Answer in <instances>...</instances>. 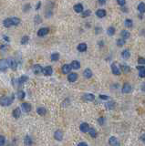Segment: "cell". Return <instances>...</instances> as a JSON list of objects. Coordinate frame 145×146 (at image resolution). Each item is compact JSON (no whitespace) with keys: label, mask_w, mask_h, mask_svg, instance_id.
Masks as SVG:
<instances>
[{"label":"cell","mask_w":145,"mask_h":146,"mask_svg":"<svg viewBox=\"0 0 145 146\" xmlns=\"http://www.w3.org/2000/svg\"><path fill=\"white\" fill-rule=\"evenodd\" d=\"M141 140L142 141H143V142H145V133L143 134V135H142V136L141 137Z\"/></svg>","instance_id":"681fc988"},{"label":"cell","mask_w":145,"mask_h":146,"mask_svg":"<svg viewBox=\"0 0 145 146\" xmlns=\"http://www.w3.org/2000/svg\"><path fill=\"white\" fill-rule=\"evenodd\" d=\"M121 69L124 72H129L130 71V67L128 65H121Z\"/></svg>","instance_id":"f35d334b"},{"label":"cell","mask_w":145,"mask_h":146,"mask_svg":"<svg viewBox=\"0 0 145 146\" xmlns=\"http://www.w3.org/2000/svg\"><path fill=\"white\" fill-rule=\"evenodd\" d=\"M22 109L25 112H29L32 109L31 104H30L29 102H23L22 103Z\"/></svg>","instance_id":"9c48e42d"},{"label":"cell","mask_w":145,"mask_h":146,"mask_svg":"<svg viewBox=\"0 0 145 146\" xmlns=\"http://www.w3.org/2000/svg\"><path fill=\"white\" fill-rule=\"evenodd\" d=\"M25 96H26V93L22 91H19L18 93V98L19 100H23L24 98H25Z\"/></svg>","instance_id":"e575fe53"},{"label":"cell","mask_w":145,"mask_h":146,"mask_svg":"<svg viewBox=\"0 0 145 146\" xmlns=\"http://www.w3.org/2000/svg\"><path fill=\"white\" fill-rule=\"evenodd\" d=\"M132 88L129 83H124L122 86V92L123 93H130L132 92Z\"/></svg>","instance_id":"ba28073f"},{"label":"cell","mask_w":145,"mask_h":146,"mask_svg":"<svg viewBox=\"0 0 145 146\" xmlns=\"http://www.w3.org/2000/svg\"><path fill=\"white\" fill-rule=\"evenodd\" d=\"M137 68H138V70H139V76L141 78H145V67L138 66Z\"/></svg>","instance_id":"d6986e66"},{"label":"cell","mask_w":145,"mask_h":146,"mask_svg":"<svg viewBox=\"0 0 145 146\" xmlns=\"http://www.w3.org/2000/svg\"><path fill=\"white\" fill-rule=\"evenodd\" d=\"M117 3L120 6H124V5L126 4V0H117Z\"/></svg>","instance_id":"b9f144b4"},{"label":"cell","mask_w":145,"mask_h":146,"mask_svg":"<svg viewBox=\"0 0 145 146\" xmlns=\"http://www.w3.org/2000/svg\"><path fill=\"white\" fill-rule=\"evenodd\" d=\"M71 65H68V64H65L62 66V72L64 74H68V73L70 72V70H71Z\"/></svg>","instance_id":"7c38bea8"},{"label":"cell","mask_w":145,"mask_h":146,"mask_svg":"<svg viewBox=\"0 0 145 146\" xmlns=\"http://www.w3.org/2000/svg\"><path fill=\"white\" fill-rule=\"evenodd\" d=\"M6 143V138L3 135H0V146L4 145Z\"/></svg>","instance_id":"60d3db41"},{"label":"cell","mask_w":145,"mask_h":146,"mask_svg":"<svg viewBox=\"0 0 145 146\" xmlns=\"http://www.w3.org/2000/svg\"><path fill=\"white\" fill-rule=\"evenodd\" d=\"M91 14V10H86L85 12L82 13V18H87V17H90Z\"/></svg>","instance_id":"ab89813d"},{"label":"cell","mask_w":145,"mask_h":146,"mask_svg":"<svg viewBox=\"0 0 145 146\" xmlns=\"http://www.w3.org/2000/svg\"><path fill=\"white\" fill-rule=\"evenodd\" d=\"M138 63L145 64V59H143V58H139V59H138Z\"/></svg>","instance_id":"7bdbcfd3"},{"label":"cell","mask_w":145,"mask_h":146,"mask_svg":"<svg viewBox=\"0 0 145 146\" xmlns=\"http://www.w3.org/2000/svg\"><path fill=\"white\" fill-rule=\"evenodd\" d=\"M7 68H8L7 60L5 59H0V71H5V70H6Z\"/></svg>","instance_id":"277c9868"},{"label":"cell","mask_w":145,"mask_h":146,"mask_svg":"<svg viewBox=\"0 0 145 146\" xmlns=\"http://www.w3.org/2000/svg\"><path fill=\"white\" fill-rule=\"evenodd\" d=\"M89 133H90V135H91L92 138H96L97 137V132H96V130L94 128H91V129H89Z\"/></svg>","instance_id":"83f0119b"},{"label":"cell","mask_w":145,"mask_h":146,"mask_svg":"<svg viewBox=\"0 0 145 146\" xmlns=\"http://www.w3.org/2000/svg\"><path fill=\"white\" fill-rule=\"evenodd\" d=\"M111 70H112V73L114 75H116V76L121 75V69H120V67L117 63L111 64Z\"/></svg>","instance_id":"7a4b0ae2"},{"label":"cell","mask_w":145,"mask_h":146,"mask_svg":"<svg viewBox=\"0 0 145 146\" xmlns=\"http://www.w3.org/2000/svg\"><path fill=\"white\" fill-rule=\"evenodd\" d=\"M6 60H7V64H8L9 68H12L13 70H16V69H17V67H18V64L16 62V60L13 59H11V58L7 59Z\"/></svg>","instance_id":"3957f363"},{"label":"cell","mask_w":145,"mask_h":146,"mask_svg":"<svg viewBox=\"0 0 145 146\" xmlns=\"http://www.w3.org/2000/svg\"><path fill=\"white\" fill-rule=\"evenodd\" d=\"M13 117L16 119H18L20 117V115H21V110L19 109V108H16V109L13 110Z\"/></svg>","instance_id":"44dd1931"},{"label":"cell","mask_w":145,"mask_h":146,"mask_svg":"<svg viewBox=\"0 0 145 146\" xmlns=\"http://www.w3.org/2000/svg\"><path fill=\"white\" fill-rule=\"evenodd\" d=\"M107 34L109 36H113L115 34V28L113 27H109L108 29H107Z\"/></svg>","instance_id":"4dcf8cb0"},{"label":"cell","mask_w":145,"mask_h":146,"mask_svg":"<svg viewBox=\"0 0 145 146\" xmlns=\"http://www.w3.org/2000/svg\"><path fill=\"white\" fill-rule=\"evenodd\" d=\"M3 25H4V27H12L13 25H12V21H11V18H6V19H5L4 21H3Z\"/></svg>","instance_id":"603a6c76"},{"label":"cell","mask_w":145,"mask_h":146,"mask_svg":"<svg viewBox=\"0 0 145 146\" xmlns=\"http://www.w3.org/2000/svg\"><path fill=\"white\" fill-rule=\"evenodd\" d=\"M100 98L101 99V100H108V99H109V97H108V96H107V95H103V94H100Z\"/></svg>","instance_id":"f6af8a7d"},{"label":"cell","mask_w":145,"mask_h":146,"mask_svg":"<svg viewBox=\"0 0 145 146\" xmlns=\"http://www.w3.org/2000/svg\"><path fill=\"white\" fill-rule=\"evenodd\" d=\"M83 99L87 101H92V100H95V96L91 94V93H86V94L83 95Z\"/></svg>","instance_id":"8fae6325"},{"label":"cell","mask_w":145,"mask_h":146,"mask_svg":"<svg viewBox=\"0 0 145 146\" xmlns=\"http://www.w3.org/2000/svg\"><path fill=\"white\" fill-rule=\"evenodd\" d=\"M54 137L57 141H62V139H63V132H61L60 130H58V131L55 132Z\"/></svg>","instance_id":"52a82bcc"},{"label":"cell","mask_w":145,"mask_h":146,"mask_svg":"<svg viewBox=\"0 0 145 146\" xmlns=\"http://www.w3.org/2000/svg\"><path fill=\"white\" fill-rule=\"evenodd\" d=\"M32 143H33V141H32L31 137L30 136L25 137V140H24V144L25 145H31Z\"/></svg>","instance_id":"cb8c5ba5"},{"label":"cell","mask_w":145,"mask_h":146,"mask_svg":"<svg viewBox=\"0 0 145 146\" xmlns=\"http://www.w3.org/2000/svg\"><path fill=\"white\" fill-rule=\"evenodd\" d=\"M121 56H122V58H124V59H129L130 56H131V53H130L129 49L123 50L122 52H121Z\"/></svg>","instance_id":"4316f807"},{"label":"cell","mask_w":145,"mask_h":146,"mask_svg":"<svg viewBox=\"0 0 145 146\" xmlns=\"http://www.w3.org/2000/svg\"><path fill=\"white\" fill-rule=\"evenodd\" d=\"M87 44L86 43H80V44H79L78 46V50L79 51H80V52H84V51H86L87 50Z\"/></svg>","instance_id":"7402d4cb"},{"label":"cell","mask_w":145,"mask_h":146,"mask_svg":"<svg viewBox=\"0 0 145 146\" xmlns=\"http://www.w3.org/2000/svg\"><path fill=\"white\" fill-rule=\"evenodd\" d=\"M50 59H51V60L52 61H58L59 59V53H53V54L51 55V57H50Z\"/></svg>","instance_id":"f546056e"},{"label":"cell","mask_w":145,"mask_h":146,"mask_svg":"<svg viewBox=\"0 0 145 146\" xmlns=\"http://www.w3.org/2000/svg\"><path fill=\"white\" fill-rule=\"evenodd\" d=\"M141 90H142V91H145V83L141 85Z\"/></svg>","instance_id":"f907efd6"},{"label":"cell","mask_w":145,"mask_h":146,"mask_svg":"<svg viewBox=\"0 0 145 146\" xmlns=\"http://www.w3.org/2000/svg\"><path fill=\"white\" fill-rule=\"evenodd\" d=\"M49 32V29L48 27H42L37 31V36H44L46 35H48Z\"/></svg>","instance_id":"8992f818"},{"label":"cell","mask_w":145,"mask_h":146,"mask_svg":"<svg viewBox=\"0 0 145 146\" xmlns=\"http://www.w3.org/2000/svg\"><path fill=\"white\" fill-rule=\"evenodd\" d=\"M77 79H78V74H77V73L72 72V73H70V74H68V80H69L70 82L76 81V80H77Z\"/></svg>","instance_id":"5bb4252c"},{"label":"cell","mask_w":145,"mask_h":146,"mask_svg":"<svg viewBox=\"0 0 145 146\" xmlns=\"http://www.w3.org/2000/svg\"><path fill=\"white\" fill-rule=\"evenodd\" d=\"M99 122H100V125H103L105 122V119L103 118V117H100V118L99 119Z\"/></svg>","instance_id":"ee69618b"},{"label":"cell","mask_w":145,"mask_h":146,"mask_svg":"<svg viewBox=\"0 0 145 146\" xmlns=\"http://www.w3.org/2000/svg\"><path fill=\"white\" fill-rule=\"evenodd\" d=\"M121 36L122 38L126 39V38H129V37L131 36V34H130V32H128L127 30H122V31L121 32Z\"/></svg>","instance_id":"d4e9b609"},{"label":"cell","mask_w":145,"mask_h":146,"mask_svg":"<svg viewBox=\"0 0 145 146\" xmlns=\"http://www.w3.org/2000/svg\"><path fill=\"white\" fill-rule=\"evenodd\" d=\"M71 68H74V69H79V68H80V63L77 61V60H74L71 62Z\"/></svg>","instance_id":"484cf974"},{"label":"cell","mask_w":145,"mask_h":146,"mask_svg":"<svg viewBox=\"0 0 145 146\" xmlns=\"http://www.w3.org/2000/svg\"><path fill=\"white\" fill-rule=\"evenodd\" d=\"M14 94L11 95V97H6V96H3L0 98V104L2 106H9V105L12 103V101L14 100Z\"/></svg>","instance_id":"6da1fadb"},{"label":"cell","mask_w":145,"mask_h":146,"mask_svg":"<svg viewBox=\"0 0 145 146\" xmlns=\"http://www.w3.org/2000/svg\"><path fill=\"white\" fill-rule=\"evenodd\" d=\"M125 26H126L127 27H129V28L132 27L133 24H132V19H126V20H125Z\"/></svg>","instance_id":"836d02e7"},{"label":"cell","mask_w":145,"mask_h":146,"mask_svg":"<svg viewBox=\"0 0 145 146\" xmlns=\"http://www.w3.org/2000/svg\"><path fill=\"white\" fill-rule=\"evenodd\" d=\"M11 21H12V25L13 26H18L20 24V19L18 18H11Z\"/></svg>","instance_id":"1f68e13d"},{"label":"cell","mask_w":145,"mask_h":146,"mask_svg":"<svg viewBox=\"0 0 145 146\" xmlns=\"http://www.w3.org/2000/svg\"><path fill=\"white\" fill-rule=\"evenodd\" d=\"M114 106H115V102L114 101H109V102L106 103V107H107V109L109 110H112L114 108Z\"/></svg>","instance_id":"d6a6232c"},{"label":"cell","mask_w":145,"mask_h":146,"mask_svg":"<svg viewBox=\"0 0 145 146\" xmlns=\"http://www.w3.org/2000/svg\"><path fill=\"white\" fill-rule=\"evenodd\" d=\"M27 79H28L27 76H21L19 78V79H18V82L19 83H25L26 81H27Z\"/></svg>","instance_id":"d590c367"},{"label":"cell","mask_w":145,"mask_h":146,"mask_svg":"<svg viewBox=\"0 0 145 146\" xmlns=\"http://www.w3.org/2000/svg\"><path fill=\"white\" fill-rule=\"evenodd\" d=\"M79 129H80V131H81L82 132H88V131H89L90 127H89V124H88L87 122H83V123H81V124H80Z\"/></svg>","instance_id":"9a60e30c"},{"label":"cell","mask_w":145,"mask_h":146,"mask_svg":"<svg viewBox=\"0 0 145 146\" xmlns=\"http://www.w3.org/2000/svg\"><path fill=\"white\" fill-rule=\"evenodd\" d=\"M74 11L76 12V13H81L82 11H83V6L81 4H77L74 6Z\"/></svg>","instance_id":"ffe728a7"},{"label":"cell","mask_w":145,"mask_h":146,"mask_svg":"<svg viewBox=\"0 0 145 146\" xmlns=\"http://www.w3.org/2000/svg\"><path fill=\"white\" fill-rule=\"evenodd\" d=\"M96 16L100 18H104L105 16H106V11H105L104 9H99V10H97V12H96Z\"/></svg>","instance_id":"ac0fdd59"},{"label":"cell","mask_w":145,"mask_h":146,"mask_svg":"<svg viewBox=\"0 0 145 146\" xmlns=\"http://www.w3.org/2000/svg\"><path fill=\"white\" fill-rule=\"evenodd\" d=\"M109 145H119L120 142L118 141V139H117L116 137L111 136L109 139Z\"/></svg>","instance_id":"4fadbf2b"},{"label":"cell","mask_w":145,"mask_h":146,"mask_svg":"<svg viewBox=\"0 0 145 146\" xmlns=\"http://www.w3.org/2000/svg\"><path fill=\"white\" fill-rule=\"evenodd\" d=\"M98 1H99L100 5H105V3H106V0H98Z\"/></svg>","instance_id":"bcb514c9"},{"label":"cell","mask_w":145,"mask_h":146,"mask_svg":"<svg viewBox=\"0 0 145 146\" xmlns=\"http://www.w3.org/2000/svg\"><path fill=\"white\" fill-rule=\"evenodd\" d=\"M78 145L79 146H87L88 145V143H87V142H79Z\"/></svg>","instance_id":"7dc6e473"},{"label":"cell","mask_w":145,"mask_h":146,"mask_svg":"<svg viewBox=\"0 0 145 146\" xmlns=\"http://www.w3.org/2000/svg\"><path fill=\"white\" fill-rule=\"evenodd\" d=\"M40 6H41V2H38V3H37V5H36V10H38V9L40 8Z\"/></svg>","instance_id":"c3c4849f"},{"label":"cell","mask_w":145,"mask_h":146,"mask_svg":"<svg viewBox=\"0 0 145 146\" xmlns=\"http://www.w3.org/2000/svg\"><path fill=\"white\" fill-rule=\"evenodd\" d=\"M36 112L38 115H40V116H44L46 115L47 113V109L44 108V107H38L37 109H36Z\"/></svg>","instance_id":"e0dca14e"},{"label":"cell","mask_w":145,"mask_h":146,"mask_svg":"<svg viewBox=\"0 0 145 146\" xmlns=\"http://www.w3.org/2000/svg\"><path fill=\"white\" fill-rule=\"evenodd\" d=\"M116 43H117L118 47H122L125 44V40H124V38H119Z\"/></svg>","instance_id":"74e56055"},{"label":"cell","mask_w":145,"mask_h":146,"mask_svg":"<svg viewBox=\"0 0 145 146\" xmlns=\"http://www.w3.org/2000/svg\"><path fill=\"white\" fill-rule=\"evenodd\" d=\"M32 70L34 71V73H35V74H36V75H39V74H41V73H42V71H43V68L41 67L40 65L36 64V65H34V66L32 67Z\"/></svg>","instance_id":"5b68a950"},{"label":"cell","mask_w":145,"mask_h":146,"mask_svg":"<svg viewBox=\"0 0 145 146\" xmlns=\"http://www.w3.org/2000/svg\"><path fill=\"white\" fill-rule=\"evenodd\" d=\"M83 76L86 79H91L92 77V71H91V68H86L84 70V72H83Z\"/></svg>","instance_id":"2e32d148"},{"label":"cell","mask_w":145,"mask_h":146,"mask_svg":"<svg viewBox=\"0 0 145 146\" xmlns=\"http://www.w3.org/2000/svg\"><path fill=\"white\" fill-rule=\"evenodd\" d=\"M42 73H43L44 75H46V76H50V75H52V73H53V69H52V68H51L50 66H48V67L43 68Z\"/></svg>","instance_id":"30bf717a"},{"label":"cell","mask_w":145,"mask_h":146,"mask_svg":"<svg viewBox=\"0 0 145 146\" xmlns=\"http://www.w3.org/2000/svg\"><path fill=\"white\" fill-rule=\"evenodd\" d=\"M28 41H29V37L27 36H24L22 37V39H21V44L22 45H26Z\"/></svg>","instance_id":"8d00e7d4"},{"label":"cell","mask_w":145,"mask_h":146,"mask_svg":"<svg viewBox=\"0 0 145 146\" xmlns=\"http://www.w3.org/2000/svg\"><path fill=\"white\" fill-rule=\"evenodd\" d=\"M138 10L141 13H145V4L144 3H140L138 5Z\"/></svg>","instance_id":"f1b7e54d"}]
</instances>
